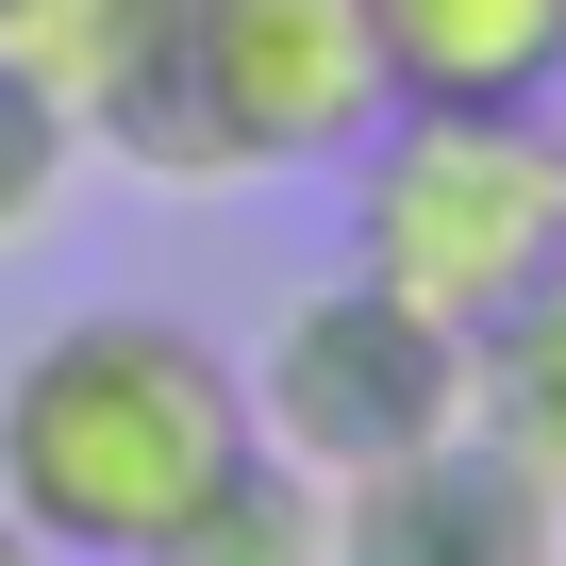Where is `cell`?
I'll use <instances>...</instances> for the list:
<instances>
[{
	"label": "cell",
	"mask_w": 566,
	"mask_h": 566,
	"mask_svg": "<svg viewBox=\"0 0 566 566\" xmlns=\"http://www.w3.org/2000/svg\"><path fill=\"white\" fill-rule=\"evenodd\" d=\"M101 34H117V0H0V51H18L51 101L84 84V51H101Z\"/></svg>",
	"instance_id": "10"
},
{
	"label": "cell",
	"mask_w": 566,
	"mask_h": 566,
	"mask_svg": "<svg viewBox=\"0 0 566 566\" xmlns=\"http://www.w3.org/2000/svg\"><path fill=\"white\" fill-rule=\"evenodd\" d=\"M384 101H549L566 84V0H367Z\"/></svg>",
	"instance_id": "6"
},
{
	"label": "cell",
	"mask_w": 566,
	"mask_h": 566,
	"mask_svg": "<svg viewBox=\"0 0 566 566\" xmlns=\"http://www.w3.org/2000/svg\"><path fill=\"white\" fill-rule=\"evenodd\" d=\"M0 566H67V549H34V533H18V516H0Z\"/></svg>",
	"instance_id": "11"
},
{
	"label": "cell",
	"mask_w": 566,
	"mask_h": 566,
	"mask_svg": "<svg viewBox=\"0 0 566 566\" xmlns=\"http://www.w3.org/2000/svg\"><path fill=\"white\" fill-rule=\"evenodd\" d=\"M134 566H334V483H301L283 450H250L167 549H134Z\"/></svg>",
	"instance_id": "8"
},
{
	"label": "cell",
	"mask_w": 566,
	"mask_h": 566,
	"mask_svg": "<svg viewBox=\"0 0 566 566\" xmlns=\"http://www.w3.org/2000/svg\"><path fill=\"white\" fill-rule=\"evenodd\" d=\"M184 84L233 150V184L266 167H350L384 134V51H367V0H167Z\"/></svg>",
	"instance_id": "4"
},
{
	"label": "cell",
	"mask_w": 566,
	"mask_h": 566,
	"mask_svg": "<svg viewBox=\"0 0 566 566\" xmlns=\"http://www.w3.org/2000/svg\"><path fill=\"white\" fill-rule=\"evenodd\" d=\"M350 266L483 334L566 266V117L549 101H384L350 150Z\"/></svg>",
	"instance_id": "2"
},
{
	"label": "cell",
	"mask_w": 566,
	"mask_h": 566,
	"mask_svg": "<svg viewBox=\"0 0 566 566\" xmlns=\"http://www.w3.org/2000/svg\"><path fill=\"white\" fill-rule=\"evenodd\" d=\"M467 433H500V450L566 500V266L533 283L516 317H483V334H467Z\"/></svg>",
	"instance_id": "7"
},
{
	"label": "cell",
	"mask_w": 566,
	"mask_h": 566,
	"mask_svg": "<svg viewBox=\"0 0 566 566\" xmlns=\"http://www.w3.org/2000/svg\"><path fill=\"white\" fill-rule=\"evenodd\" d=\"M433 433H467V334L417 317L367 266L301 283L283 334L250 350V450H283L301 483H367V467H400Z\"/></svg>",
	"instance_id": "3"
},
{
	"label": "cell",
	"mask_w": 566,
	"mask_h": 566,
	"mask_svg": "<svg viewBox=\"0 0 566 566\" xmlns=\"http://www.w3.org/2000/svg\"><path fill=\"white\" fill-rule=\"evenodd\" d=\"M334 566H566V500L500 433H433V450L334 483Z\"/></svg>",
	"instance_id": "5"
},
{
	"label": "cell",
	"mask_w": 566,
	"mask_h": 566,
	"mask_svg": "<svg viewBox=\"0 0 566 566\" xmlns=\"http://www.w3.org/2000/svg\"><path fill=\"white\" fill-rule=\"evenodd\" d=\"M233 467H250V367L150 301H84L0 367V516L67 566L167 549Z\"/></svg>",
	"instance_id": "1"
},
{
	"label": "cell",
	"mask_w": 566,
	"mask_h": 566,
	"mask_svg": "<svg viewBox=\"0 0 566 566\" xmlns=\"http://www.w3.org/2000/svg\"><path fill=\"white\" fill-rule=\"evenodd\" d=\"M67 184H84V117H67L18 51H0V266L67 233Z\"/></svg>",
	"instance_id": "9"
}]
</instances>
